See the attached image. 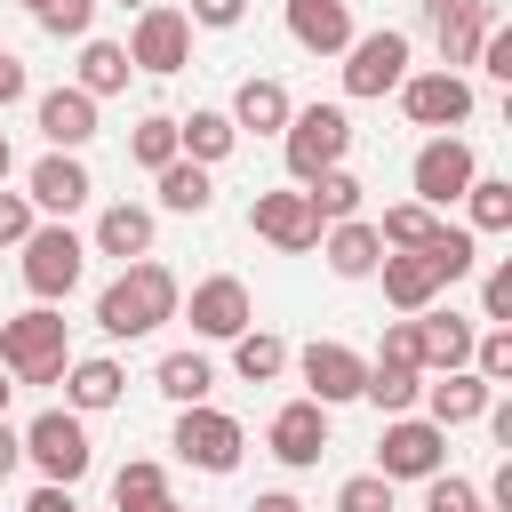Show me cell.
<instances>
[{
	"label": "cell",
	"mask_w": 512,
	"mask_h": 512,
	"mask_svg": "<svg viewBox=\"0 0 512 512\" xmlns=\"http://www.w3.org/2000/svg\"><path fill=\"white\" fill-rule=\"evenodd\" d=\"M24 512H80V496H72V488H48V480H40V488H32V504H24Z\"/></svg>",
	"instance_id": "47"
},
{
	"label": "cell",
	"mask_w": 512,
	"mask_h": 512,
	"mask_svg": "<svg viewBox=\"0 0 512 512\" xmlns=\"http://www.w3.org/2000/svg\"><path fill=\"white\" fill-rule=\"evenodd\" d=\"M408 336H416V368H432V376H448V368H472V320L464 312H440V304H424L416 320H408Z\"/></svg>",
	"instance_id": "17"
},
{
	"label": "cell",
	"mask_w": 512,
	"mask_h": 512,
	"mask_svg": "<svg viewBox=\"0 0 512 512\" xmlns=\"http://www.w3.org/2000/svg\"><path fill=\"white\" fill-rule=\"evenodd\" d=\"M240 16H248V0H192L184 8V24H208V32H232Z\"/></svg>",
	"instance_id": "45"
},
{
	"label": "cell",
	"mask_w": 512,
	"mask_h": 512,
	"mask_svg": "<svg viewBox=\"0 0 512 512\" xmlns=\"http://www.w3.org/2000/svg\"><path fill=\"white\" fill-rule=\"evenodd\" d=\"M152 384H160L176 408H200V400L216 392V368H208V352H168V360L152 368Z\"/></svg>",
	"instance_id": "29"
},
{
	"label": "cell",
	"mask_w": 512,
	"mask_h": 512,
	"mask_svg": "<svg viewBox=\"0 0 512 512\" xmlns=\"http://www.w3.org/2000/svg\"><path fill=\"white\" fill-rule=\"evenodd\" d=\"M360 400H376L384 416H416V400H424V368H416V360H392V352H376V360H368V384H360Z\"/></svg>",
	"instance_id": "25"
},
{
	"label": "cell",
	"mask_w": 512,
	"mask_h": 512,
	"mask_svg": "<svg viewBox=\"0 0 512 512\" xmlns=\"http://www.w3.org/2000/svg\"><path fill=\"white\" fill-rule=\"evenodd\" d=\"M96 256H120V264H136V256H152V208H136V200H112L104 216H96V240H88Z\"/></svg>",
	"instance_id": "24"
},
{
	"label": "cell",
	"mask_w": 512,
	"mask_h": 512,
	"mask_svg": "<svg viewBox=\"0 0 512 512\" xmlns=\"http://www.w3.org/2000/svg\"><path fill=\"white\" fill-rule=\"evenodd\" d=\"M248 232L272 240V248H288V256L320 248V216H312L304 184H296V192H256V200H248Z\"/></svg>",
	"instance_id": "15"
},
{
	"label": "cell",
	"mask_w": 512,
	"mask_h": 512,
	"mask_svg": "<svg viewBox=\"0 0 512 512\" xmlns=\"http://www.w3.org/2000/svg\"><path fill=\"white\" fill-rule=\"evenodd\" d=\"M232 144H240V128H232L224 112H192V120H176V152H184V160H200V168L232 160Z\"/></svg>",
	"instance_id": "28"
},
{
	"label": "cell",
	"mask_w": 512,
	"mask_h": 512,
	"mask_svg": "<svg viewBox=\"0 0 512 512\" xmlns=\"http://www.w3.org/2000/svg\"><path fill=\"white\" fill-rule=\"evenodd\" d=\"M392 96H400V112H408L416 128H440V136L472 120V80H464V72H440V64H432V72H408Z\"/></svg>",
	"instance_id": "10"
},
{
	"label": "cell",
	"mask_w": 512,
	"mask_h": 512,
	"mask_svg": "<svg viewBox=\"0 0 512 512\" xmlns=\"http://www.w3.org/2000/svg\"><path fill=\"white\" fill-rule=\"evenodd\" d=\"M176 304H184L176 272H168V264H152V256H136V264H120V280H104V296H96V328L128 344V336L168 328V320H176Z\"/></svg>",
	"instance_id": "1"
},
{
	"label": "cell",
	"mask_w": 512,
	"mask_h": 512,
	"mask_svg": "<svg viewBox=\"0 0 512 512\" xmlns=\"http://www.w3.org/2000/svg\"><path fill=\"white\" fill-rule=\"evenodd\" d=\"M472 376L480 384H504L512 376V328H480L472 336Z\"/></svg>",
	"instance_id": "39"
},
{
	"label": "cell",
	"mask_w": 512,
	"mask_h": 512,
	"mask_svg": "<svg viewBox=\"0 0 512 512\" xmlns=\"http://www.w3.org/2000/svg\"><path fill=\"white\" fill-rule=\"evenodd\" d=\"M488 80H512V24H488V40H480V56H472Z\"/></svg>",
	"instance_id": "44"
},
{
	"label": "cell",
	"mask_w": 512,
	"mask_h": 512,
	"mask_svg": "<svg viewBox=\"0 0 512 512\" xmlns=\"http://www.w3.org/2000/svg\"><path fill=\"white\" fill-rule=\"evenodd\" d=\"M120 360H72L64 368V408L72 416H96V408H120Z\"/></svg>",
	"instance_id": "26"
},
{
	"label": "cell",
	"mask_w": 512,
	"mask_h": 512,
	"mask_svg": "<svg viewBox=\"0 0 512 512\" xmlns=\"http://www.w3.org/2000/svg\"><path fill=\"white\" fill-rule=\"evenodd\" d=\"M480 512H488V504H480Z\"/></svg>",
	"instance_id": "57"
},
{
	"label": "cell",
	"mask_w": 512,
	"mask_h": 512,
	"mask_svg": "<svg viewBox=\"0 0 512 512\" xmlns=\"http://www.w3.org/2000/svg\"><path fill=\"white\" fill-rule=\"evenodd\" d=\"M288 112H296V96H288L280 80L248 72V80L232 88V112H224V120H232L240 136H280V128H288Z\"/></svg>",
	"instance_id": "20"
},
{
	"label": "cell",
	"mask_w": 512,
	"mask_h": 512,
	"mask_svg": "<svg viewBox=\"0 0 512 512\" xmlns=\"http://www.w3.org/2000/svg\"><path fill=\"white\" fill-rule=\"evenodd\" d=\"M480 8H488V0H424L432 24H448V16H480Z\"/></svg>",
	"instance_id": "49"
},
{
	"label": "cell",
	"mask_w": 512,
	"mask_h": 512,
	"mask_svg": "<svg viewBox=\"0 0 512 512\" xmlns=\"http://www.w3.org/2000/svg\"><path fill=\"white\" fill-rule=\"evenodd\" d=\"M424 264H432V280L448 288V280H464V272L480 264V240H472L464 224H440V232L424 240Z\"/></svg>",
	"instance_id": "35"
},
{
	"label": "cell",
	"mask_w": 512,
	"mask_h": 512,
	"mask_svg": "<svg viewBox=\"0 0 512 512\" xmlns=\"http://www.w3.org/2000/svg\"><path fill=\"white\" fill-rule=\"evenodd\" d=\"M480 176V160H472V144L464 136H432L424 152H416V168H408V184H416V200L440 216L448 200H464V184Z\"/></svg>",
	"instance_id": "13"
},
{
	"label": "cell",
	"mask_w": 512,
	"mask_h": 512,
	"mask_svg": "<svg viewBox=\"0 0 512 512\" xmlns=\"http://www.w3.org/2000/svg\"><path fill=\"white\" fill-rule=\"evenodd\" d=\"M32 120H40L48 152H80V144L96 136V96H80V88H48V96L32 104Z\"/></svg>",
	"instance_id": "21"
},
{
	"label": "cell",
	"mask_w": 512,
	"mask_h": 512,
	"mask_svg": "<svg viewBox=\"0 0 512 512\" xmlns=\"http://www.w3.org/2000/svg\"><path fill=\"white\" fill-rule=\"evenodd\" d=\"M176 312H184V320H192V336H208V344H232V336H248V328H256L248 280H232V272L200 280V288H192V304H176Z\"/></svg>",
	"instance_id": "11"
},
{
	"label": "cell",
	"mask_w": 512,
	"mask_h": 512,
	"mask_svg": "<svg viewBox=\"0 0 512 512\" xmlns=\"http://www.w3.org/2000/svg\"><path fill=\"white\" fill-rule=\"evenodd\" d=\"M112 504H120V512H160V504H168V472H160L152 456H128V464L112 472Z\"/></svg>",
	"instance_id": "31"
},
{
	"label": "cell",
	"mask_w": 512,
	"mask_h": 512,
	"mask_svg": "<svg viewBox=\"0 0 512 512\" xmlns=\"http://www.w3.org/2000/svg\"><path fill=\"white\" fill-rule=\"evenodd\" d=\"M0 368H8L16 384H64V368H72L64 312H56V304H32V312L0 320Z\"/></svg>",
	"instance_id": "2"
},
{
	"label": "cell",
	"mask_w": 512,
	"mask_h": 512,
	"mask_svg": "<svg viewBox=\"0 0 512 512\" xmlns=\"http://www.w3.org/2000/svg\"><path fill=\"white\" fill-rule=\"evenodd\" d=\"M464 208H472V240L480 232H512V176H472Z\"/></svg>",
	"instance_id": "34"
},
{
	"label": "cell",
	"mask_w": 512,
	"mask_h": 512,
	"mask_svg": "<svg viewBox=\"0 0 512 512\" xmlns=\"http://www.w3.org/2000/svg\"><path fill=\"white\" fill-rule=\"evenodd\" d=\"M336 512H392V480L384 472H352L336 488Z\"/></svg>",
	"instance_id": "41"
},
{
	"label": "cell",
	"mask_w": 512,
	"mask_h": 512,
	"mask_svg": "<svg viewBox=\"0 0 512 512\" xmlns=\"http://www.w3.org/2000/svg\"><path fill=\"white\" fill-rule=\"evenodd\" d=\"M408 80V32H352V48H344V96H392Z\"/></svg>",
	"instance_id": "7"
},
{
	"label": "cell",
	"mask_w": 512,
	"mask_h": 512,
	"mask_svg": "<svg viewBox=\"0 0 512 512\" xmlns=\"http://www.w3.org/2000/svg\"><path fill=\"white\" fill-rule=\"evenodd\" d=\"M112 8H136V16H144V8H152V0H112Z\"/></svg>",
	"instance_id": "54"
},
{
	"label": "cell",
	"mask_w": 512,
	"mask_h": 512,
	"mask_svg": "<svg viewBox=\"0 0 512 512\" xmlns=\"http://www.w3.org/2000/svg\"><path fill=\"white\" fill-rule=\"evenodd\" d=\"M248 512H304V504H296V496H288V488H272V496H256V504H248Z\"/></svg>",
	"instance_id": "51"
},
{
	"label": "cell",
	"mask_w": 512,
	"mask_h": 512,
	"mask_svg": "<svg viewBox=\"0 0 512 512\" xmlns=\"http://www.w3.org/2000/svg\"><path fill=\"white\" fill-rule=\"evenodd\" d=\"M32 224H40V216H32V200L0 184V248H24V232H32Z\"/></svg>",
	"instance_id": "43"
},
{
	"label": "cell",
	"mask_w": 512,
	"mask_h": 512,
	"mask_svg": "<svg viewBox=\"0 0 512 512\" xmlns=\"http://www.w3.org/2000/svg\"><path fill=\"white\" fill-rule=\"evenodd\" d=\"M24 8H40V0H24Z\"/></svg>",
	"instance_id": "56"
},
{
	"label": "cell",
	"mask_w": 512,
	"mask_h": 512,
	"mask_svg": "<svg viewBox=\"0 0 512 512\" xmlns=\"http://www.w3.org/2000/svg\"><path fill=\"white\" fill-rule=\"evenodd\" d=\"M128 72H136V64H128V48L88 32V40H80V80H72V88H80V96H120V88H128Z\"/></svg>",
	"instance_id": "27"
},
{
	"label": "cell",
	"mask_w": 512,
	"mask_h": 512,
	"mask_svg": "<svg viewBox=\"0 0 512 512\" xmlns=\"http://www.w3.org/2000/svg\"><path fill=\"white\" fill-rule=\"evenodd\" d=\"M488 400H496V384H480L472 368H448V376H432V384H424V424H440V432L480 424V416H488Z\"/></svg>",
	"instance_id": "18"
},
{
	"label": "cell",
	"mask_w": 512,
	"mask_h": 512,
	"mask_svg": "<svg viewBox=\"0 0 512 512\" xmlns=\"http://www.w3.org/2000/svg\"><path fill=\"white\" fill-rule=\"evenodd\" d=\"M320 256H328V272H336V280H368V272L384 264V240H376V224L344 216V224H328V232H320Z\"/></svg>",
	"instance_id": "23"
},
{
	"label": "cell",
	"mask_w": 512,
	"mask_h": 512,
	"mask_svg": "<svg viewBox=\"0 0 512 512\" xmlns=\"http://www.w3.org/2000/svg\"><path fill=\"white\" fill-rule=\"evenodd\" d=\"M424 512H480V488L464 472H432L424 480Z\"/></svg>",
	"instance_id": "40"
},
{
	"label": "cell",
	"mask_w": 512,
	"mask_h": 512,
	"mask_svg": "<svg viewBox=\"0 0 512 512\" xmlns=\"http://www.w3.org/2000/svg\"><path fill=\"white\" fill-rule=\"evenodd\" d=\"M208 200H216V184H208V168L176 152V160L160 168V208H176V216H208Z\"/></svg>",
	"instance_id": "30"
},
{
	"label": "cell",
	"mask_w": 512,
	"mask_h": 512,
	"mask_svg": "<svg viewBox=\"0 0 512 512\" xmlns=\"http://www.w3.org/2000/svg\"><path fill=\"white\" fill-rule=\"evenodd\" d=\"M288 40L312 56H344L352 48V0H288Z\"/></svg>",
	"instance_id": "19"
},
{
	"label": "cell",
	"mask_w": 512,
	"mask_h": 512,
	"mask_svg": "<svg viewBox=\"0 0 512 512\" xmlns=\"http://www.w3.org/2000/svg\"><path fill=\"white\" fill-rule=\"evenodd\" d=\"M288 368V344L272 336V328H248V336H232V376L240 384H272Z\"/></svg>",
	"instance_id": "32"
},
{
	"label": "cell",
	"mask_w": 512,
	"mask_h": 512,
	"mask_svg": "<svg viewBox=\"0 0 512 512\" xmlns=\"http://www.w3.org/2000/svg\"><path fill=\"white\" fill-rule=\"evenodd\" d=\"M8 392H16V376H8V368H0V416H8Z\"/></svg>",
	"instance_id": "53"
},
{
	"label": "cell",
	"mask_w": 512,
	"mask_h": 512,
	"mask_svg": "<svg viewBox=\"0 0 512 512\" xmlns=\"http://www.w3.org/2000/svg\"><path fill=\"white\" fill-rule=\"evenodd\" d=\"M24 456L40 464V480H48V488H80V480H88V464H96L88 424H80L72 408H40V416L24 424Z\"/></svg>",
	"instance_id": "5"
},
{
	"label": "cell",
	"mask_w": 512,
	"mask_h": 512,
	"mask_svg": "<svg viewBox=\"0 0 512 512\" xmlns=\"http://www.w3.org/2000/svg\"><path fill=\"white\" fill-rule=\"evenodd\" d=\"M24 288H32V304H64L72 288H80V272H88V240L72 232V224H32L24 232Z\"/></svg>",
	"instance_id": "4"
},
{
	"label": "cell",
	"mask_w": 512,
	"mask_h": 512,
	"mask_svg": "<svg viewBox=\"0 0 512 512\" xmlns=\"http://www.w3.org/2000/svg\"><path fill=\"white\" fill-rule=\"evenodd\" d=\"M304 200H312V216H320V232H328V224L360 216V176H352V168H328V176L304 184Z\"/></svg>",
	"instance_id": "33"
},
{
	"label": "cell",
	"mask_w": 512,
	"mask_h": 512,
	"mask_svg": "<svg viewBox=\"0 0 512 512\" xmlns=\"http://www.w3.org/2000/svg\"><path fill=\"white\" fill-rule=\"evenodd\" d=\"M32 16H40V32H48V40H88V24H96V0H40Z\"/></svg>",
	"instance_id": "38"
},
{
	"label": "cell",
	"mask_w": 512,
	"mask_h": 512,
	"mask_svg": "<svg viewBox=\"0 0 512 512\" xmlns=\"http://www.w3.org/2000/svg\"><path fill=\"white\" fill-rule=\"evenodd\" d=\"M160 512H184V504H176V496H168V504H160Z\"/></svg>",
	"instance_id": "55"
},
{
	"label": "cell",
	"mask_w": 512,
	"mask_h": 512,
	"mask_svg": "<svg viewBox=\"0 0 512 512\" xmlns=\"http://www.w3.org/2000/svg\"><path fill=\"white\" fill-rule=\"evenodd\" d=\"M264 448H272L288 472H312V464L328 456V408H320V400H288V408H272Z\"/></svg>",
	"instance_id": "16"
},
{
	"label": "cell",
	"mask_w": 512,
	"mask_h": 512,
	"mask_svg": "<svg viewBox=\"0 0 512 512\" xmlns=\"http://www.w3.org/2000/svg\"><path fill=\"white\" fill-rule=\"evenodd\" d=\"M24 200H32V216H72V208H88L96 200V184H88V168H80V152H40L32 160V176H24Z\"/></svg>",
	"instance_id": "14"
},
{
	"label": "cell",
	"mask_w": 512,
	"mask_h": 512,
	"mask_svg": "<svg viewBox=\"0 0 512 512\" xmlns=\"http://www.w3.org/2000/svg\"><path fill=\"white\" fill-rule=\"evenodd\" d=\"M24 96H32V72H24V56H8V48H0V112H8V104H24Z\"/></svg>",
	"instance_id": "46"
},
{
	"label": "cell",
	"mask_w": 512,
	"mask_h": 512,
	"mask_svg": "<svg viewBox=\"0 0 512 512\" xmlns=\"http://www.w3.org/2000/svg\"><path fill=\"white\" fill-rule=\"evenodd\" d=\"M184 464H200V472H232L240 464V448H248V432H240V416H224V408H176V440H168Z\"/></svg>",
	"instance_id": "8"
},
{
	"label": "cell",
	"mask_w": 512,
	"mask_h": 512,
	"mask_svg": "<svg viewBox=\"0 0 512 512\" xmlns=\"http://www.w3.org/2000/svg\"><path fill=\"white\" fill-rule=\"evenodd\" d=\"M480 320H488V328H512V256L488 264V280H480Z\"/></svg>",
	"instance_id": "42"
},
{
	"label": "cell",
	"mask_w": 512,
	"mask_h": 512,
	"mask_svg": "<svg viewBox=\"0 0 512 512\" xmlns=\"http://www.w3.org/2000/svg\"><path fill=\"white\" fill-rule=\"evenodd\" d=\"M344 152H352V120H344V104H296V112H288V128H280V160H288L296 184L344 168Z\"/></svg>",
	"instance_id": "3"
},
{
	"label": "cell",
	"mask_w": 512,
	"mask_h": 512,
	"mask_svg": "<svg viewBox=\"0 0 512 512\" xmlns=\"http://www.w3.org/2000/svg\"><path fill=\"white\" fill-rule=\"evenodd\" d=\"M376 472L384 480H432V472H448V432L424 424V416H384Z\"/></svg>",
	"instance_id": "6"
},
{
	"label": "cell",
	"mask_w": 512,
	"mask_h": 512,
	"mask_svg": "<svg viewBox=\"0 0 512 512\" xmlns=\"http://www.w3.org/2000/svg\"><path fill=\"white\" fill-rule=\"evenodd\" d=\"M488 496H496V512H512V456L496 464V480H488Z\"/></svg>",
	"instance_id": "50"
},
{
	"label": "cell",
	"mask_w": 512,
	"mask_h": 512,
	"mask_svg": "<svg viewBox=\"0 0 512 512\" xmlns=\"http://www.w3.org/2000/svg\"><path fill=\"white\" fill-rule=\"evenodd\" d=\"M16 464H24V432H16V424H8V416H0V480H8V472H16Z\"/></svg>",
	"instance_id": "48"
},
{
	"label": "cell",
	"mask_w": 512,
	"mask_h": 512,
	"mask_svg": "<svg viewBox=\"0 0 512 512\" xmlns=\"http://www.w3.org/2000/svg\"><path fill=\"white\" fill-rule=\"evenodd\" d=\"M128 160H136V168H152V176H160V168H168V160H176V120H168V112H144V120H136V128H128Z\"/></svg>",
	"instance_id": "36"
},
{
	"label": "cell",
	"mask_w": 512,
	"mask_h": 512,
	"mask_svg": "<svg viewBox=\"0 0 512 512\" xmlns=\"http://www.w3.org/2000/svg\"><path fill=\"white\" fill-rule=\"evenodd\" d=\"M368 280H384V304H392V312H408V320H416V312L440 296V280H432L424 248H384V264H376Z\"/></svg>",
	"instance_id": "22"
},
{
	"label": "cell",
	"mask_w": 512,
	"mask_h": 512,
	"mask_svg": "<svg viewBox=\"0 0 512 512\" xmlns=\"http://www.w3.org/2000/svg\"><path fill=\"white\" fill-rule=\"evenodd\" d=\"M8 176H16V144L0 136V184H8Z\"/></svg>",
	"instance_id": "52"
},
{
	"label": "cell",
	"mask_w": 512,
	"mask_h": 512,
	"mask_svg": "<svg viewBox=\"0 0 512 512\" xmlns=\"http://www.w3.org/2000/svg\"><path fill=\"white\" fill-rule=\"evenodd\" d=\"M120 48H128V64H136V72L168 80V72H184V64H192V24H184V8H160V0H152Z\"/></svg>",
	"instance_id": "9"
},
{
	"label": "cell",
	"mask_w": 512,
	"mask_h": 512,
	"mask_svg": "<svg viewBox=\"0 0 512 512\" xmlns=\"http://www.w3.org/2000/svg\"><path fill=\"white\" fill-rule=\"evenodd\" d=\"M432 232H440V216H432L424 200H392V208H384V224H376V240H384V248H424Z\"/></svg>",
	"instance_id": "37"
},
{
	"label": "cell",
	"mask_w": 512,
	"mask_h": 512,
	"mask_svg": "<svg viewBox=\"0 0 512 512\" xmlns=\"http://www.w3.org/2000/svg\"><path fill=\"white\" fill-rule=\"evenodd\" d=\"M296 368H304V400H320V408H344V400H360V384H368V360H360L352 344H336V336H312V344L296 352Z\"/></svg>",
	"instance_id": "12"
}]
</instances>
